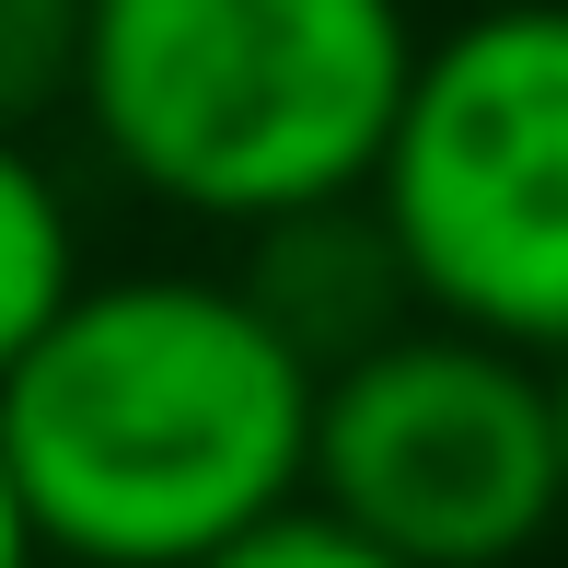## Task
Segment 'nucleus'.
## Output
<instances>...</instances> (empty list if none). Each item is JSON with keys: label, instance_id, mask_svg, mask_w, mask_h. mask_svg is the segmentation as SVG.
<instances>
[{"label": "nucleus", "instance_id": "nucleus-3", "mask_svg": "<svg viewBox=\"0 0 568 568\" xmlns=\"http://www.w3.org/2000/svg\"><path fill=\"white\" fill-rule=\"evenodd\" d=\"M372 197L418 314L510 348H568V0H499L418 36Z\"/></svg>", "mask_w": 568, "mask_h": 568}, {"label": "nucleus", "instance_id": "nucleus-1", "mask_svg": "<svg viewBox=\"0 0 568 568\" xmlns=\"http://www.w3.org/2000/svg\"><path fill=\"white\" fill-rule=\"evenodd\" d=\"M314 395L244 278H82L0 372V464L47 557L197 568L314 487Z\"/></svg>", "mask_w": 568, "mask_h": 568}, {"label": "nucleus", "instance_id": "nucleus-2", "mask_svg": "<svg viewBox=\"0 0 568 568\" xmlns=\"http://www.w3.org/2000/svg\"><path fill=\"white\" fill-rule=\"evenodd\" d=\"M406 70V0H93L70 105L140 197L255 232L372 186Z\"/></svg>", "mask_w": 568, "mask_h": 568}, {"label": "nucleus", "instance_id": "nucleus-5", "mask_svg": "<svg viewBox=\"0 0 568 568\" xmlns=\"http://www.w3.org/2000/svg\"><path fill=\"white\" fill-rule=\"evenodd\" d=\"M244 302L278 325L314 372L383 348L395 325H418V278H406V244L383 221L372 186L348 197H302V210L244 232Z\"/></svg>", "mask_w": 568, "mask_h": 568}, {"label": "nucleus", "instance_id": "nucleus-10", "mask_svg": "<svg viewBox=\"0 0 568 568\" xmlns=\"http://www.w3.org/2000/svg\"><path fill=\"white\" fill-rule=\"evenodd\" d=\"M546 395H557V476H568V348H546Z\"/></svg>", "mask_w": 568, "mask_h": 568}, {"label": "nucleus", "instance_id": "nucleus-8", "mask_svg": "<svg viewBox=\"0 0 568 568\" xmlns=\"http://www.w3.org/2000/svg\"><path fill=\"white\" fill-rule=\"evenodd\" d=\"M197 568H418V557H395V546H372L359 523H337V510L302 487L291 510H267V523H244L232 546H210Z\"/></svg>", "mask_w": 568, "mask_h": 568}, {"label": "nucleus", "instance_id": "nucleus-6", "mask_svg": "<svg viewBox=\"0 0 568 568\" xmlns=\"http://www.w3.org/2000/svg\"><path fill=\"white\" fill-rule=\"evenodd\" d=\"M82 291V232H70L59 174L36 163V140L0 128V372L47 337V314Z\"/></svg>", "mask_w": 568, "mask_h": 568}, {"label": "nucleus", "instance_id": "nucleus-7", "mask_svg": "<svg viewBox=\"0 0 568 568\" xmlns=\"http://www.w3.org/2000/svg\"><path fill=\"white\" fill-rule=\"evenodd\" d=\"M82 23L93 0H0V128H47L82 93Z\"/></svg>", "mask_w": 568, "mask_h": 568}, {"label": "nucleus", "instance_id": "nucleus-9", "mask_svg": "<svg viewBox=\"0 0 568 568\" xmlns=\"http://www.w3.org/2000/svg\"><path fill=\"white\" fill-rule=\"evenodd\" d=\"M36 523H23V487H12V464H0V568H36Z\"/></svg>", "mask_w": 568, "mask_h": 568}, {"label": "nucleus", "instance_id": "nucleus-4", "mask_svg": "<svg viewBox=\"0 0 568 568\" xmlns=\"http://www.w3.org/2000/svg\"><path fill=\"white\" fill-rule=\"evenodd\" d=\"M314 499L418 568H510L568 510L546 359L476 325H395L314 395Z\"/></svg>", "mask_w": 568, "mask_h": 568}]
</instances>
